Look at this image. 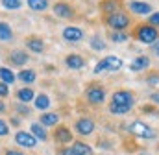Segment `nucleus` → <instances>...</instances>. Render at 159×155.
<instances>
[{
    "label": "nucleus",
    "mask_w": 159,
    "mask_h": 155,
    "mask_svg": "<svg viewBox=\"0 0 159 155\" xmlns=\"http://www.w3.org/2000/svg\"><path fill=\"white\" fill-rule=\"evenodd\" d=\"M133 37L144 44H154L159 37V32L152 24H137L133 30Z\"/></svg>",
    "instance_id": "nucleus-1"
},
{
    "label": "nucleus",
    "mask_w": 159,
    "mask_h": 155,
    "mask_svg": "<svg viewBox=\"0 0 159 155\" xmlns=\"http://www.w3.org/2000/svg\"><path fill=\"white\" fill-rule=\"evenodd\" d=\"M129 17H128V13H124V11H117V13H111V15H106V24L111 28V30H115V32H122V30H126L128 26H129Z\"/></svg>",
    "instance_id": "nucleus-2"
},
{
    "label": "nucleus",
    "mask_w": 159,
    "mask_h": 155,
    "mask_svg": "<svg viewBox=\"0 0 159 155\" xmlns=\"http://www.w3.org/2000/svg\"><path fill=\"white\" fill-rule=\"evenodd\" d=\"M128 129H129L133 135L141 137V139H154V137H156V131H154V129H152L148 124H144V122H141V120H135V122H131Z\"/></svg>",
    "instance_id": "nucleus-3"
},
{
    "label": "nucleus",
    "mask_w": 159,
    "mask_h": 155,
    "mask_svg": "<svg viewBox=\"0 0 159 155\" xmlns=\"http://www.w3.org/2000/svg\"><path fill=\"white\" fill-rule=\"evenodd\" d=\"M122 59L120 57H117V55H107V57H104L96 67H94V72L98 74V72H102V70H119V69H122Z\"/></svg>",
    "instance_id": "nucleus-4"
},
{
    "label": "nucleus",
    "mask_w": 159,
    "mask_h": 155,
    "mask_svg": "<svg viewBox=\"0 0 159 155\" xmlns=\"http://www.w3.org/2000/svg\"><path fill=\"white\" fill-rule=\"evenodd\" d=\"M87 100L93 104V105H98L106 100V91L102 85H91L87 89Z\"/></svg>",
    "instance_id": "nucleus-5"
},
{
    "label": "nucleus",
    "mask_w": 159,
    "mask_h": 155,
    "mask_svg": "<svg viewBox=\"0 0 159 155\" xmlns=\"http://www.w3.org/2000/svg\"><path fill=\"white\" fill-rule=\"evenodd\" d=\"M133 94L129 91H117L111 98V104H117V105H128V107H133Z\"/></svg>",
    "instance_id": "nucleus-6"
},
{
    "label": "nucleus",
    "mask_w": 159,
    "mask_h": 155,
    "mask_svg": "<svg viewBox=\"0 0 159 155\" xmlns=\"http://www.w3.org/2000/svg\"><path fill=\"white\" fill-rule=\"evenodd\" d=\"M15 142H17L19 146H24V148H34V146L37 144V139H35L34 135L26 133V131H19V133L15 135Z\"/></svg>",
    "instance_id": "nucleus-7"
},
{
    "label": "nucleus",
    "mask_w": 159,
    "mask_h": 155,
    "mask_svg": "<svg viewBox=\"0 0 159 155\" xmlns=\"http://www.w3.org/2000/svg\"><path fill=\"white\" fill-rule=\"evenodd\" d=\"M54 13H56L59 19H72V17H74V9H72L69 4H65V2H57V4L54 6Z\"/></svg>",
    "instance_id": "nucleus-8"
},
{
    "label": "nucleus",
    "mask_w": 159,
    "mask_h": 155,
    "mask_svg": "<svg viewBox=\"0 0 159 155\" xmlns=\"http://www.w3.org/2000/svg\"><path fill=\"white\" fill-rule=\"evenodd\" d=\"M129 9L137 15H148L152 13V6L148 2H141V0H131L129 2Z\"/></svg>",
    "instance_id": "nucleus-9"
},
{
    "label": "nucleus",
    "mask_w": 159,
    "mask_h": 155,
    "mask_svg": "<svg viewBox=\"0 0 159 155\" xmlns=\"http://www.w3.org/2000/svg\"><path fill=\"white\" fill-rule=\"evenodd\" d=\"M76 131L80 135H91L94 131V122L91 118H80L76 122Z\"/></svg>",
    "instance_id": "nucleus-10"
},
{
    "label": "nucleus",
    "mask_w": 159,
    "mask_h": 155,
    "mask_svg": "<svg viewBox=\"0 0 159 155\" xmlns=\"http://www.w3.org/2000/svg\"><path fill=\"white\" fill-rule=\"evenodd\" d=\"M65 65L69 69H83L85 67V59L81 55H78V54H69L65 57Z\"/></svg>",
    "instance_id": "nucleus-11"
},
{
    "label": "nucleus",
    "mask_w": 159,
    "mask_h": 155,
    "mask_svg": "<svg viewBox=\"0 0 159 155\" xmlns=\"http://www.w3.org/2000/svg\"><path fill=\"white\" fill-rule=\"evenodd\" d=\"M63 39L67 41H81L83 39V30H80L76 26H69L63 30Z\"/></svg>",
    "instance_id": "nucleus-12"
},
{
    "label": "nucleus",
    "mask_w": 159,
    "mask_h": 155,
    "mask_svg": "<svg viewBox=\"0 0 159 155\" xmlns=\"http://www.w3.org/2000/svg\"><path fill=\"white\" fill-rule=\"evenodd\" d=\"M54 135H56V140H57V142H61V144H67V142H70V140H72V133H70V129H69V127H65V126L57 127Z\"/></svg>",
    "instance_id": "nucleus-13"
},
{
    "label": "nucleus",
    "mask_w": 159,
    "mask_h": 155,
    "mask_svg": "<svg viewBox=\"0 0 159 155\" xmlns=\"http://www.w3.org/2000/svg\"><path fill=\"white\" fill-rule=\"evenodd\" d=\"M9 61H11L13 65H26V63L30 61V57H28L26 52H22V50H15V52L9 54Z\"/></svg>",
    "instance_id": "nucleus-14"
},
{
    "label": "nucleus",
    "mask_w": 159,
    "mask_h": 155,
    "mask_svg": "<svg viewBox=\"0 0 159 155\" xmlns=\"http://www.w3.org/2000/svg\"><path fill=\"white\" fill-rule=\"evenodd\" d=\"M148 67H150V59H148L146 55H139V57L129 65V69L135 70V72H139V70H146Z\"/></svg>",
    "instance_id": "nucleus-15"
},
{
    "label": "nucleus",
    "mask_w": 159,
    "mask_h": 155,
    "mask_svg": "<svg viewBox=\"0 0 159 155\" xmlns=\"http://www.w3.org/2000/svg\"><path fill=\"white\" fill-rule=\"evenodd\" d=\"M120 9V0H104L102 2V11L106 15H111V13H117Z\"/></svg>",
    "instance_id": "nucleus-16"
},
{
    "label": "nucleus",
    "mask_w": 159,
    "mask_h": 155,
    "mask_svg": "<svg viewBox=\"0 0 159 155\" xmlns=\"http://www.w3.org/2000/svg\"><path fill=\"white\" fill-rule=\"evenodd\" d=\"M26 46L32 50V52H43V41L39 37H28L26 39Z\"/></svg>",
    "instance_id": "nucleus-17"
},
{
    "label": "nucleus",
    "mask_w": 159,
    "mask_h": 155,
    "mask_svg": "<svg viewBox=\"0 0 159 155\" xmlns=\"http://www.w3.org/2000/svg\"><path fill=\"white\" fill-rule=\"evenodd\" d=\"M72 150L76 152V155H93V150H91V146L83 144L81 140H78V142H74Z\"/></svg>",
    "instance_id": "nucleus-18"
},
{
    "label": "nucleus",
    "mask_w": 159,
    "mask_h": 155,
    "mask_svg": "<svg viewBox=\"0 0 159 155\" xmlns=\"http://www.w3.org/2000/svg\"><path fill=\"white\" fill-rule=\"evenodd\" d=\"M26 2H28L30 9H34V11H44L48 7V0H26Z\"/></svg>",
    "instance_id": "nucleus-19"
},
{
    "label": "nucleus",
    "mask_w": 159,
    "mask_h": 155,
    "mask_svg": "<svg viewBox=\"0 0 159 155\" xmlns=\"http://www.w3.org/2000/svg\"><path fill=\"white\" fill-rule=\"evenodd\" d=\"M35 107L41 109V111L48 109V107H50V98H48L46 94H39V96H35Z\"/></svg>",
    "instance_id": "nucleus-20"
},
{
    "label": "nucleus",
    "mask_w": 159,
    "mask_h": 155,
    "mask_svg": "<svg viewBox=\"0 0 159 155\" xmlns=\"http://www.w3.org/2000/svg\"><path fill=\"white\" fill-rule=\"evenodd\" d=\"M39 120H41V124H43V126H54V124H57L59 116L56 115V113H44Z\"/></svg>",
    "instance_id": "nucleus-21"
},
{
    "label": "nucleus",
    "mask_w": 159,
    "mask_h": 155,
    "mask_svg": "<svg viewBox=\"0 0 159 155\" xmlns=\"http://www.w3.org/2000/svg\"><path fill=\"white\" fill-rule=\"evenodd\" d=\"M0 78H2V83H6V85L15 81V74L9 69H6V67H0Z\"/></svg>",
    "instance_id": "nucleus-22"
},
{
    "label": "nucleus",
    "mask_w": 159,
    "mask_h": 155,
    "mask_svg": "<svg viewBox=\"0 0 159 155\" xmlns=\"http://www.w3.org/2000/svg\"><path fill=\"white\" fill-rule=\"evenodd\" d=\"M17 96H19V100L20 102H30V100H34V91L32 89H28V87H24V89H20L19 92H17Z\"/></svg>",
    "instance_id": "nucleus-23"
},
{
    "label": "nucleus",
    "mask_w": 159,
    "mask_h": 155,
    "mask_svg": "<svg viewBox=\"0 0 159 155\" xmlns=\"http://www.w3.org/2000/svg\"><path fill=\"white\" fill-rule=\"evenodd\" d=\"M11 37H13V32H11L9 24L0 22V41H9Z\"/></svg>",
    "instance_id": "nucleus-24"
},
{
    "label": "nucleus",
    "mask_w": 159,
    "mask_h": 155,
    "mask_svg": "<svg viewBox=\"0 0 159 155\" xmlns=\"http://www.w3.org/2000/svg\"><path fill=\"white\" fill-rule=\"evenodd\" d=\"M19 79H22L24 83H34L35 81V72L34 70H20L19 72Z\"/></svg>",
    "instance_id": "nucleus-25"
},
{
    "label": "nucleus",
    "mask_w": 159,
    "mask_h": 155,
    "mask_svg": "<svg viewBox=\"0 0 159 155\" xmlns=\"http://www.w3.org/2000/svg\"><path fill=\"white\" fill-rule=\"evenodd\" d=\"M128 111H131V107H128V105H117V104L109 105V113H113V115H126Z\"/></svg>",
    "instance_id": "nucleus-26"
},
{
    "label": "nucleus",
    "mask_w": 159,
    "mask_h": 155,
    "mask_svg": "<svg viewBox=\"0 0 159 155\" xmlns=\"http://www.w3.org/2000/svg\"><path fill=\"white\" fill-rule=\"evenodd\" d=\"M32 133H34V137H39L41 140H46V131H44V127L41 124H34L32 126Z\"/></svg>",
    "instance_id": "nucleus-27"
},
{
    "label": "nucleus",
    "mask_w": 159,
    "mask_h": 155,
    "mask_svg": "<svg viewBox=\"0 0 159 155\" xmlns=\"http://www.w3.org/2000/svg\"><path fill=\"white\" fill-rule=\"evenodd\" d=\"M128 32H111L109 33V39L113 41V42H122V41H128Z\"/></svg>",
    "instance_id": "nucleus-28"
},
{
    "label": "nucleus",
    "mask_w": 159,
    "mask_h": 155,
    "mask_svg": "<svg viewBox=\"0 0 159 155\" xmlns=\"http://www.w3.org/2000/svg\"><path fill=\"white\" fill-rule=\"evenodd\" d=\"M2 6L6 9H19L22 6V2L20 0H2Z\"/></svg>",
    "instance_id": "nucleus-29"
},
{
    "label": "nucleus",
    "mask_w": 159,
    "mask_h": 155,
    "mask_svg": "<svg viewBox=\"0 0 159 155\" xmlns=\"http://www.w3.org/2000/svg\"><path fill=\"white\" fill-rule=\"evenodd\" d=\"M146 83L152 85V87L159 85V72H150V74L146 76Z\"/></svg>",
    "instance_id": "nucleus-30"
},
{
    "label": "nucleus",
    "mask_w": 159,
    "mask_h": 155,
    "mask_svg": "<svg viewBox=\"0 0 159 155\" xmlns=\"http://www.w3.org/2000/svg\"><path fill=\"white\" fill-rule=\"evenodd\" d=\"M91 46H93L94 50H104V48H106V42H104L102 39H98V37H93V41H91Z\"/></svg>",
    "instance_id": "nucleus-31"
},
{
    "label": "nucleus",
    "mask_w": 159,
    "mask_h": 155,
    "mask_svg": "<svg viewBox=\"0 0 159 155\" xmlns=\"http://www.w3.org/2000/svg\"><path fill=\"white\" fill-rule=\"evenodd\" d=\"M148 24H152L154 28H157L159 26V13H152V17L148 19Z\"/></svg>",
    "instance_id": "nucleus-32"
},
{
    "label": "nucleus",
    "mask_w": 159,
    "mask_h": 155,
    "mask_svg": "<svg viewBox=\"0 0 159 155\" xmlns=\"http://www.w3.org/2000/svg\"><path fill=\"white\" fill-rule=\"evenodd\" d=\"M9 94V87L6 83H0V96H7Z\"/></svg>",
    "instance_id": "nucleus-33"
},
{
    "label": "nucleus",
    "mask_w": 159,
    "mask_h": 155,
    "mask_svg": "<svg viewBox=\"0 0 159 155\" xmlns=\"http://www.w3.org/2000/svg\"><path fill=\"white\" fill-rule=\"evenodd\" d=\"M7 126L4 124V120H0V137H4V135H7Z\"/></svg>",
    "instance_id": "nucleus-34"
},
{
    "label": "nucleus",
    "mask_w": 159,
    "mask_h": 155,
    "mask_svg": "<svg viewBox=\"0 0 159 155\" xmlns=\"http://www.w3.org/2000/svg\"><path fill=\"white\" fill-rule=\"evenodd\" d=\"M61 155H76V152H74L72 148H63V150H61Z\"/></svg>",
    "instance_id": "nucleus-35"
},
{
    "label": "nucleus",
    "mask_w": 159,
    "mask_h": 155,
    "mask_svg": "<svg viewBox=\"0 0 159 155\" xmlns=\"http://www.w3.org/2000/svg\"><path fill=\"white\" fill-rule=\"evenodd\" d=\"M150 100H152L154 104H157V105H159V92H154V94L150 96Z\"/></svg>",
    "instance_id": "nucleus-36"
},
{
    "label": "nucleus",
    "mask_w": 159,
    "mask_h": 155,
    "mask_svg": "<svg viewBox=\"0 0 159 155\" xmlns=\"http://www.w3.org/2000/svg\"><path fill=\"white\" fill-rule=\"evenodd\" d=\"M6 155H24V153H22V152H19V150H7Z\"/></svg>",
    "instance_id": "nucleus-37"
},
{
    "label": "nucleus",
    "mask_w": 159,
    "mask_h": 155,
    "mask_svg": "<svg viewBox=\"0 0 159 155\" xmlns=\"http://www.w3.org/2000/svg\"><path fill=\"white\" fill-rule=\"evenodd\" d=\"M152 50H154V54H156V55H159V41H157V42H154Z\"/></svg>",
    "instance_id": "nucleus-38"
},
{
    "label": "nucleus",
    "mask_w": 159,
    "mask_h": 155,
    "mask_svg": "<svg viewBox=\"0 0 159 155\" xmlns=\"http://www.w3.org/2000/svg\"><path fill=\"white\" fill-rule=\"evenodd\" d=\"M19 111H20V113H24V115H28V109H26V107H22V105H19Z\"/></svg>",
    "instance_id": "nucleus-39"
},
{
    "label": "nucleus",
    "mask_w": 159,
    "mask_h": 155,
    "mask_svg": "<svg viewBox=\"0 0 159 155\" xmlns=\"http://www.w3.org/2000/svg\"><path fill=\"white\" fill-rule=\"evenodd\" d=\"M4 109H6V107H4V104H2V102H0V113H2V111H4Z\"/></svg>",
    "instance_id": "nucleus-40"
},
{
    "label": "nucleus",
    "mask_w": 159,
    "mask_h": 155,
    "mask_svg": "<svg viewBox=\"0 0 159 155\" xmlns=\"http://www.w3.org/2000/svg\"><path fill=\"white\" fill-rule=\"evenodd\" d=\"M143 155H146V153H143Z\"/></svg>",
    "instance_id": "nucleus-41"
}]
</instances>
